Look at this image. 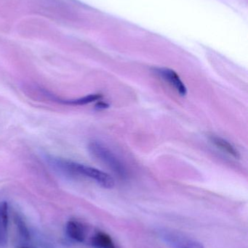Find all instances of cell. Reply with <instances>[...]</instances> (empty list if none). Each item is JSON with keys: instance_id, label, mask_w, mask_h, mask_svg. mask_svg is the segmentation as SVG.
I'll list each match as a JSON object with an SVG mask.
<instances>
[{"instance_id": "cell-8", "label": "cell", "mask_w": 248, "mask_h": 248, "mask_svg": "<svg viewBox=\"0 0 248 248\" xmlns=\"http://www.w3.org/2000/svg\"><path fill=\"white\" fill-rule=\"evenodd\" d=\"M91 245L95 248H116L112 237L101 231L95 233L91 238Z\"/></svg>"}, {"instance_id": "cell-4", "label": "cell", "mask_w": 248, "mask_h": 248, "mask_svg": "<svg viewBox=\"0 0 248 248\" xmlns=\"http://www.w3.org/2000/svg\"><path fill=\"white\" fill-rule=\"evenodd\" d=\"M154 71L160 78L173 87L181 96L186 95L187 88L176 71L167 68H155Z\"/></svg>"}, {"instance_id": "cell-6", "label": "cell", "mask_w": 248, "mask_h": 248, "mask_svg": "<svg viewBox=\"0 0 248 248\" xmlns=\"http://www.w3.org/2000/svg\"><path fill=\"white\" fill-rule=\"evenodd\" d=\"M211 142L217 147V148L221 150V151L224 152L226 154L231 156L235 159H239L240 157V153L237 148L233 145L230 141L226 140L225 139L221 138L217 136H211Z\"/></svg>"}, {"instance_id": "cell-5", "label": "cell", "mask_w": 248, "mask_h": 248, "mask_svg": "<svg viewBox=\"0 0 248 248\" xmlns=\"http://www.w3.org/2000/svg\"><path fill=\"white\" fill-rule=\"evenodd\" d=\"M9 207L6 202H0V248H6L8 239Z\"/></svg>"}, {"instance_id": "cell-3", "label": "cell", "mask_w": 248, "mask_h": 248, "mask_svg": "<svg viewBox=\"0 0 248 248\" xmlns=\"http://www.w3.org/2000/svg\"><path fill=\"white\" fill-rule=\"evenodd\" d=\"M157 234L165 244L171 248H205L199 240L171 229H159Z\"/></svg>"}, {"instance_id": "cell-10", "label": "cell", "mask_w": 248, "mask_h": 248, "mask_svg": "<svg viewBox=\"0 0 248 248\" xmlns=\"http://www.w3.org/2000/svg\"></svg>"}, {"instance_id": "cell-1", "label": "cell", "mask_w": 248, "mask_h": 248, "mask_svg": "<svg viewBox=\"0 0 248 248\" xmlns=\"http://www.w3.org/2000/svg\"><path fill=\"white\" fill-rule=\"evenodd\" d=\"M45 160L52 169L65 176L87 178L106 189H112L115 186L113 178L99 169L50 155H46Z\"/></svg>"}, {"instance_id": "cell-2", "label": "cell", "mask_w": 248, "mask_h": 248, "mask_svg": "<svg viewBox=\"0 0 248 248\" xmlns=\"http://www.w3.org/2000/svg\"><path fill=\"white\" fill-rule=\"evenodd\" d=\"M88 151L100 163L110 169L119 177L125 178L128 175L126 168L116 155L103 143L92 141L88 144Z\"/></svg>"}, {"instance_id": "cell-7", "label": "cell", "mask_w": 248, "mask_h": 248, "mask_svg": "<svg viewBox=\"0 0 248 248\" xmlns=\"http://www.w3.org/2000/svg\"><path fill=\"white\" fill-rule=\"evenodd\" d=\"M66 233L70 238L79 243H83L85 240V229L78 221H68L66 224Z\"/></svg>"}, {"instance_id": "cell-9", "label": "cell", "mask_w": 248, "mask_h": 248, "mask_svg": "<svg viewBox=\"0 0 248 248\" xmlns=\"http://www.w3.org/2000/svg\"><path fill=\"white\" fill-rule=\"evenodd\" d=\"M96 108L99 110H103V109H106L109 108V105L107 103H103V102H99L96 104Z\"/></svg>"}]
</instances>
